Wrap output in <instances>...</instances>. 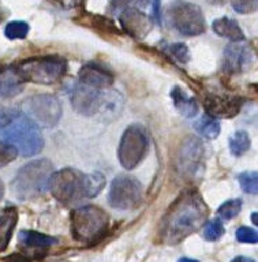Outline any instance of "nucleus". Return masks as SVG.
I'll return each instance as SVG.
<instances>
[{"instance_id":"1","label":"nucleus","mask_w":258,"mask_h":262,"mask_svg":"<svg viewBox=\"0 0 258 262\" xmlns=\"http://www.w3.org/2000/svg\"><path fill=\"white\" fill-rule=\"evenodd\" d=\"M208 217V206L196 190L182 192L164 216L161 236L167 243H179L200 228Z\"/></svg>"},{"instance_id":"2","label":"nucleus","mask_w":258,"mask_h":262,"mask_svg":"<svg viewBox=\"0 0 258 262\" xmlns=\"http://www.w3.org/2000/svg\"><path fill=\"white\" fill-rule=\"evenodd\" d=\"M52 173L53 165L47 159L33 160L25 164L11 182L12 195L28 201L44 194Z\"/></svg>"},{"instance_id":"3","label":"nucleus","mask_w":258,"mask_h":262,"mask_svg":"<svg viewBox=\"0 0 258 262\" xmlns=\"http://www.w3.org/2000/svg\"><path fill=\"white\" fill-rule=\"evenodd\" d=\"M4 142L11 143L22 156H34L44 147V138L40 127L28 115L19 114L0 130Z\"/></svg>"},{"instance_id":"4","label":"nucleus","mask_w":258,"mask_h":262,"mask_svg":"<svg viewBox=\"0 0 258 262\" xmlns=\"http://www.w3.org/2000/svg\"><path fill=\"white\" fill-rule=\"evenodd\" d=\"M70 223L74 239L92 245L104 237L110 227V217L101 208L86 205L71 212Z\"/></svg>"},{"instance_id":"5","label":"nucleus","mask_w":258,"mask_h":262,"mask_svg":"<svg viewBox=\"0 0 258 262\" xmlns=\"http://www.w3.org/2000/svg\"><path fill=\"white\" fill-rule=\"evenodd\" d=\"M168 24L182 36H200L206 30L205 16L197 4L186 0H174L165 8Z\"/></svg>"},{"instance_id":"6","label":"nucleus","mask_w":258,"mask_h":262,"mask_svg":"<svg viewBox=\"0 0 258 262\" xmlns=\"http://www.w3.org/2000/svg\"><path fill=\"white\" fill-rule=\"evenodd\" d=\"M25 82L53 85L64 77L67 63L59 56H42L26 59L16 66Z\"/></svg>"},{"instance_id":"7","label":"nucleus","mask_w":258,"mask_h":262,"mask_svg":"<svg viewBox=\"0 0 258 262\" xmlns=\"http://www.w3.org/2000/svg\"><path fill=\"white\" fill-rule=\"evenodd\" d=\"M48 188L61 204L78 202L82 198H86L85 173L73 168H63L51 175Z\"/></svg>"},{"instance_id":"8","label":"nucleus","mask_w":258,"mask_h":262,"mask_svg":"<svg viewBox=\"0 0 258 262\" xmlns=\"http://www.w3.org/2000/svg\"><path fill=\"white\" fill-rule=\"evenodd\" d=\"M149 147V134L142 124H131L123 133L119 145L118 157L124 169H134L143 157L146 156Z\"/></svg>"},{"instance_id":"9","label":"nucleus","mask_w":258,"mask_h":262,"mask_svg":"<svg viewBox=\"0 0 258 262\" xmlns=\"http://www.w3.org/2000/svg\"><path fill=\"white\" fill-rule=\"evenodd\" d=\"M143 200L142 184L133 176L119 175L111 183L108 201L112 208L131 210L138 208Z\"/></svg>"},{"instance_id":"10","label":"nucleus","mask_w":258,"mask_h":262,"mask_svg":"<svg viewBox=\"0 0 258 262\" xmlns=\"http://www.w3.org/2000/svg\"><path fill=\"white\" fill-rule=\"evenodd\" d=\"M28 116L44 127H55L61 118V104L59 98L51 94H37L26 101Z\"/></svg>"},{"instance_id":"11","label":"nucleus","mask_w":258,"mask_h":262,"mask_svg":"<svg viewBox=\"0 0 258 262\" xmlns=\"http://www.w3.org/2000/svg\"><path fill=\"white\" fill-rule=\"evenodd\" d=\"M70 101L71 105L78 114L92 116L105 106L106 96L101 92V89H94L83 83H78L73 88L70 93Z\"/></svg>"},{"instance_id":"12","label":"nucleus","mask_w":258,"mask_h":262,"mask_svg":"<svg viewBox=\"0 0 258 262\" xmlns=\"http://www.w3.org/2000/svg\"><path fill=\"white\" fill-rule=\"evenodd\" d=\"M255 61V51L247 42H232L223 53V70L228 74L243 73Z\"/></svg>"},{"instance_id":"13","label":"nucleus","mask_w":258,"mask_h":262,"mask_svg":"<svg viewBox=\"0 0 258 262\" xmlns=\"http://www.w3.org/2000/svg\"><path fill=\"white\" fill-rule=\"evenodd\" d=\"M242 105H243V98L232 96V94L212 93L206 96L204 100L206 115L214 119L235 118L241 112Z\"/></svg>"},{"instance_id":"14","label":"nucleus","mask_w":258,"mask_h":262,"mask_svg":"<svg viewBox=\"0 0 258 262\" xmlns=\"http://www.w3.org/2000/svg\"><path fill=\"white\" fill-rule=\"evenodd\" d=\"M123 30L135 38H143L147 36L153 26V20L138 8H130L120 12L119 15Z\"/></svg>"},{"instance_id":"15","label":"nucleus","mask_w":258,"mask_h":262,"mask_svg":"<svg viewBox=\"0 0 258 262\" xmlns=\"http://www.w3.org/2000/svg\"><path fill=\"white\" fill-rule=\"evenodd\" d=\"M78 78L81 83L94 89H105L114 83V74L111 73V70L96 61L82 66L78 71Z\"/></svg>"},{"instance_id":"16","label":"nucleus","mask_w":258,"mask_h":262,"mask_svg":"<svg viewBox=\"0 0 258 262\" xmlns=\"http://www.w3.org/2000/svg\"><path fill=\"white\" fill-rule=\"evenodd\" d=\"M18 242L25 253L30 254L33 257H42L51 246L56 245L57 239L36 231H20Z\"/></svg>"},{"instance_id":"17","label":"nucleus","mask_w":258,"mask_h":262,"mask_svg":"<svg viewBox=\"0 0 258 262\" xmlns=\"http://www.w3.org/2000/svg\"><path fill=\"white\" fill-rule=\"evenodd\" d=\"M25 81L19 71L12 66L0 69V98H10L22 92Z\"/></svg>"},{"instance_id":"18","label":"nucleus","mask_w":258,"mask_h":262,"mask_svg":"<svg viewBox=\"0 0 258 262\" xmlns=\"http://www.w3.org/2000/svg\"><path fill=\"white\" fill-rule=\"evenodd\" d=\"M202 159V143L197 138L188 137L182 146L180 151V164L186 172H194V168L198 167L200 160Z\"/></svg>"},{"instance_id":"19","label":"nucleus","mask_w":258,"mask_h":262,"mask_svg":"<svg viewBox=\"0 0 258 262\" xmlns=\"http://www.w3.org/2000/svg\"><path fill=\"white\" fill-rule=\"evenodd\" d=\"M18 223V210L14 206H8L0 213V251L7 249L11 241L12 232Z\"/></svg>"},{"instance_id":"20","label":"nucleus","mask_w":258,"mask_h":262,"mask_svg":"<svg viewBox=\"0 0 258 262\" xmlns=\"http://www.w3.org/2000/svg\"><path fill=\"white\" fill-rule=\"evenodd\" d=\"M212 29L217 36L225 37L232 42L245 41V33H243V30H242L239 24L235 19H231V18H227V16L219 18V19L213 22Z\"/></svg>"},{"instance_id":"21","label":"nucleus","mask_w":258,"mask_h":262,"mask_svg":"<svg viewBox=\"0 0 258 262\" xmlns=\"http://www.w3.org/2000/svg\"><path fill=\"white\" fill-rule=\"evenodd\" d=\"M171 97L174 101V105L180 114L186 118H192L198 112V104L197 100L191 96H188L180 86H175L171 90Z\"/></svg>"},{"instance_id":"22","label":"nucleus","mask_w":258,"mask_h":262,"mask_svg":"<svg viewBox=\"0 0 258 262\" xmlns=\"http://www.w3.org/2000/svg\"><path fill=\"white\" fill-rule=\"evenodd\" d=\"M194 128L200 135L208 139H214L220 134V123L219 120L209 115H202L196 123Z\"/></svg>"},{"instance_id":"23","label":"nucleus","mask_w":258,"mask_h":262,"mask_svg":"<svg viewBox=\"0 0 258 262\" xmlns=\"http://www.w3.org/2000/svg\"><path fill=\"white\" fill-rule=\"evenodd\" d=\"M250 145H251V141H250V135L247 131H236L229 138V150L236 157L245 155L250 149Z\"/></svg>"},{"instance_id":"24","label":"nucleus","mask_w":258,"mask_h":262,"mask_svg":"<svg viewBox=\"0 0 258 262\" xmlns=\"http://www.w3.org/2000/svg\"><path fill=\"white\" fill-rule=\"evenodd\" d=\"M105 186V176L100 172H93L85 175V192L86 198H93L101 191Z\"/></svg>"},{"instance_id":"25","label":"nucleus","mask_w":258,"mask_h":262,"mask_svg":"<svg viewBox=\"0 0 258 262\" xmlns=\"http://www.w3.org/2000/svg\"><path fill=\"white\" fill-rule=\"evenodd\" d=\"M242 209V201L239 198L235 200L225 201L224 204H221L217 209V214L223 220H232L241 213Z\"/></svg>"},{"instance_id":"26","label":"nucleus","mask_w":258,"mask_h":262,"mask_svg":"<svg viewBox=\"0 0 258 262\" xmlns=\"http://www.w3.org/2000/svg\"><path fill=\"white\" fill-rule=\"evenodd\" d=\"M238 180L246 194L258 195V172H243L238 176Z\"/></svg>"},{"instance_id":"27","label":"nucleus","mask_w":258,"mask_h":262,"mask_svg":"<svg viewBox=\"0 0 258 262\" xmlns=\"http://www.w3.org/2000/svg\"><path fill=\"white\" fill-rule=\"evenodd\" d=\"M29 33V25L22 20H14L7 24L4 29V34L8 40H22L28 36Z\"/></svg>"},{"instance_id":"28","label":"nucleus","mask_w":258,"mask_h":262,"mask_svg":"<svg viewBox=\"0 0 258 262\" xmlns=\"http://www.w3.org/2000/svg\"><path fill=\"white\" fill-rule=\"evenodd\" d=\"M225 229L219 219H213L204 225V237L209 242H214L224 235Z\"/></svg>"},{"instance_id":"29","label":"nucleus","mask_w":258,"mask_h":262,"mask_svg":"<svg viewBox=\"0 0 258 262\" xmlns=\"http://www.w3.org/2000/svg\"><path fill=\"white\" fill-rule=\"evenodd\" d=\"M150 3V0H111V10L114 12H123L130 8L146 7Z\"/></svg>"},{"instance_id":"30","label":"nucleus","mask_w":258,"mask_h":262,"mask_svg":"<svg viewBox=\"0 0 258 262\" xmlns=\"http://www.w3.org/2000/svg\"><path fill=\"white\" fill-rule=\"evenodd\" d=\"M18 155L19 153H18V150H16V147L14 145L4 142V141H0V167L12 163Z\"/></svg>"},{"instance_id":"31","label":"nucleus","mask_w":258,"mask_h":262,"mask_svg":"<svg viewBox=\"0 0 258 262\" xmlns=\"http://www.w3.org/2000/svg\"><path fill=\"white\" fill-rule=\"evenodd\" d=\"M167 52L179 63H187L190 60V51H188L187 45L182 44V42L167 47Z\"/></svg>"},{"instance_id":"32","label":"nucleus","mask_w":258,"mask_h":262,"mask_svg":"<svg viewBox=\"0 0 258 262\" xmlns=\"http://www.w3.org/2000/svg\"><path fill=\"white\" fill-rule=\"evenodd\" d=\"M231 6L239 14H251L258 10V0H231Z\"/></svg>"},{"instance_id":"33","label":"nucleus","mask_w":258,"mask_h":262,"mask_svg":"<svg viewBox=\"0 0 258 262\" xmlns=\"http://www.w3.org/2000/svg\"><path fill=\"white\" fill-rule=\"evenodd\" d=\"M236 239L241 243H258V231L250 227H239L236 231Z\"/></svg>"},{"instance_id":"34","label":"nucleus","mask_w":258,"mask_h":262,"mask_svg":"<svg viewBox=\"0 0 258 262\" xmlns=\"http://www.w3.org/2000/svg\"><path fill=\"white\" fill-rule=\"evenodd\" d=\"M19 112L16 108H0V130L7 126Z\"/></svg>"},{"instance_id":"35","label":"nucleus","mask_w":258,"mask_h":262,"mask_svg":"<svg viewBox=\"0 0 258 262\" xmlns=\"http://www.w3.org/2000/svg\"><path fill=\"white\" fill-rule=\"evenodd\" d=\"M153 14L157 22H160V0H153Z\"/></svg>"},{"instance_id":"36","label":"nucleus","mask_w":258,"mask_h":262,"mask_svg":"<svg viewBox=\"0 0 258 262\" xmlns=\"http://www.w3.org/2000/svg\"><path fill=\"white\" fill-rule=\"evenodd\" d=\"M231 262H255V261H254V259H251V258H249V257H243V255H239V257L233 258Z\"/></svg>"},{"instance_id":"37","label":"nucleus","mask_w":258,"mask_h":262,"mask_svg":"<svg viewBox=\"0 0 258 262\" xmlns=\"http://www.w3.org/2000/svg\"><path fill=\"white\" fill-rule=\"evenodd\" d=\"M251 221H253V224H255L258 227V212L251 213Z\"/></svg>"},{"instance_id":"38","label":"nucleus","mask_w":258,"mask_h":262,"mask_svg":"<svg viewBox=\"0 0 258 262\" xmlns=\"http://www.w3.org/2000/svg\"><path fill=\"white\" fill-rule=\"evenodd\" d=\"M3 195H4V186H3V182L0 180V200L3 198Z\"/></svg>"},{"instance_id":"39","label":"nucleus","mask_w":258,"mask_h":262,"mask_svg":"<svg viewBox=\"0 0 258 262\" xmlns=\"http://www.w3.org/2000/svg\"><path fill=\"white\" fill-rule=\"evenodd\" d=\"M178 262H198V261H196V259H190V258H182V259H179Z\"/></svg>"}]
</instances>
